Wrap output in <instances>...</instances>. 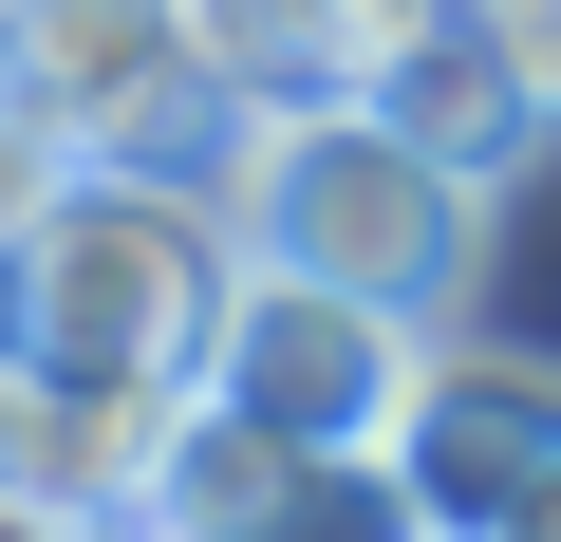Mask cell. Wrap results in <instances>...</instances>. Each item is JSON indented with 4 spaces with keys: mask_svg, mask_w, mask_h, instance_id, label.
Returning <instances> with one entry per match:
<instances>
[{
    "mask_svg": "<svg viewBox=\"0 0 561 542\" xmlns=\"http://www.w3.org/2000/svg\"><path fill=\"white\" fill-rule=\"evenodd\" d=\"M0 113L38 150H131L187 187H225V150H243V94L206 76L187 0H0Z\"/></svg>",
    "mask_w": 561,
    "mask_h": 542,
    "instance_id": "3957f363",
    "label": "cell"
},
{
    "mask_svg": "<svg viewBox=\"0 0 561 542\" xmlns=\"http://www.w3.org/2000/svg\"><path fill=\"white\" fill-rule=\"evenodd\" d=\"M542 468H561V374H542V356H449V337H431V374H412V412H393L412 523H431V542H486Z\"/></svg>",
    "mask_w": 561,
    "mask_h": 542,
    "instance_id": "8992f818",
    "label": "cell"
},
{
    "mask_svg": "<svg viewBox=\"0 0 561 542\" xmlns=\"http://www.w3.org/2000/svg\"><path fill=\"white\" fill-rule=\"evenodd\" d=\"M0 356H20V206H0Z\"/></svg>",
    "mask_w": 561,
    "mask_h": 542,
    "instance_id": "7c38bea8",
    "label": "cell"
},
{
    "mask_svg": "<svg viewBox=\"0 0 561 542\" xmlns=\"http://www.w3.org/2000/svg\"><path fill=\"white\" fill-rule=\"evenodd\" d=\"M356 94H375L412 150H449L468 187H524V169L561 150V113H542V94L505 76V38H486V0H431V20H393V57H375Z\"/></svg>",
    "mask_w": 561,
    "mask_h": 542,
    "instance_id": "52a82bcc",
    "label": "cell"
},
{
    "mask_svg": "<svg viewBox=\"0 0 561 542\" xmlns=\"http://www.w3.org/2000/svg\"><path fill=\"white\" fill-rule=\"evenodd\" d=\"M0 468H20V356H0Z\"/></svg>",
    "mask_w": 561,
    "mask_h": 542,
    "instance_id": "4fadbf2b",
    "label": "cell"
},
{
    "mask_svg": "<svg viewBox=\"0 0 561 542\" xmlns=\"http://www.w3.org/2000/svg\"><path fill=\"white\" fill-rule=\"evenodd\" d=\"M131 542H150V523H131Z\"/></svg>",
    "mask_w": 561,
    "mask_h": 542,
    "instance_id": "5bb4252c",
    "label": "cell"
},
{
    "mask_svg": "<svg viewBox=\"0 0 561 542\" xmlns=\"http://www.w3.org/2000/svg\"><path fill=\"white\" fill-rule=\"evenodd\" d=\"M0 542H131V523L76 505V486H38V468H0Z\"/></svg>",
    "mask_w": 561,
    "mask_h": 542,
    "instance_id": "9c48e42d",
    "label": "cell"
},
{
    "mask_svg": "<svg viewBox=\"0 0 561 542\" xmlns=\"http://www.w3.org/2000/svg\"><path fill=\"white\" fill-rule=\"evenodd\" d=\"M412 374H431V319H393L356 281H300V262H225V319H206L187 393L280 430V449H393Z\"/></svg>",
    "mask_w": 561,
    "mask_h": 542,
    "instance_id": "277c9868",
    "label": "cell"
},
{
    "mask_svg": "<svg viewBox=\"0 0 561 542\" xmlns=\"http://www.w3.org/2000/svg\"><path fill=\"white\" fill-rule=\"evenodd\" d=\"M131 523H150V542H431L412 486H393V449H280V430H243V412H206V393L169 412Z\"/></svg>",
    "mask_w": 561,
    "mask_h": 542,
    "instance_id": "5b68a950",
    "label": "cell"
},
{
    "mask_svg": "<svg viewBox=\"0 0 561 542\" xmlns=\"http://www.w3.org/2000/svg\"><path fill=\"white\" fill-rule=\"evenodd\" d=\"M486 542H561V468H542V486H524V505H505Z\"/></svg>",
    "mask_w": 561,
    "mask_h": 542,
    "instance_id": "8fae6325",
    "label": "cell"
},
{
    "mask_svg": "<svg viewBox=\"0 0 561 542\" xmlns=\"http://www.w3.org/2000/svg\"><path fill=\"white\" fill-rule=\"evenodd\" d=\"M393 20H431V0H187V38L243 113H300V94H356L393 57Z\"/></svg>",
    "mask_w": 561,
    "mask_h": 542,
    "instance_id": "ba28073f",
    "label": "cell"
},
{
    "mask_svg": "<svg viewBox=\"0 0 561 542\" xmlns=\"http://www.w3.org/2000/svg\"><path fill=\"white\" fill-rule=\"evenodd\" d=\"M225 243L243 262H300V281H356L393 319H468L486 281V187L449 150H412L375 94H300V113H243L225 150Z\"/></svg>",
    "mask_w": 561,
    "mask_h": 542,
    "instance_id": "7a4b0ae2",
    "label": "cell"
},
{
    "mask_svg": "<svg viewBox=\"0 0 561 542\" xmlns=\"http://www.w3.org/2000/svg\"><path fill=\"white\" fill-rule=\"evenodd\" d=\"M225 187L187 169H131V150H57L20 187V393H113V412H169L206 374V319H225Z\"/></svg>",
    "mask_w": 561,
    "mask_h": 542,
    "instance_id": "6da1fadb",
    "label": "cell"
},
{
    "mask_svg": "<svg viewBox=\"0 0 561 542\" xmlns=\"http://www.w3.org/2000/svg\"><path fill=\"white\" fill-rule=\"evenodd\" d=\"M486 38H505V76L561 113V0H486Z\"/></svg>",
    "mask_w": 561,
    "mask_h": 542,
    "instance_id": "30bf717a",
    "label": "cell"
}]
</instances>
